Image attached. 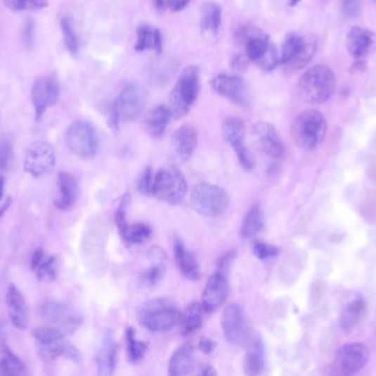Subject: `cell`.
Returning <instances> with one entry per match:
<instances>
[{
	"label": "cell",
	"instance_id": "obj_1",
	"mask_svg": "<svg viewBox=\"0 0 376 376\" xmlns=\"http://www.w3.org/2000/svg\"><path fill=\"white\" fill-rule=\"evenodd\" d=\"M235 44L242 46L249 61L258 64L264 71H273L280 63L278 49L258 27H240L235 33Z\"/></svg>",
	"mask_w": 376,
	"mask_h": 376
},
{
	"label": "cell",
	"instance_id": "obj_2",
	"mask_svg": "<svg viewBox=\"0 0 376 376\" xmlns=\"http://www.w3.org/2000/svg\"><path fill=\"white\" fill-rule=\"evenodd\" d=\"M200 89V72L197 66L190 65L183 70L169 95V112L175 120H181L190 113Z\"/></svg>",
	"mask_w": 376,
	"mask_h": 376
},
{
	"label": "cell",
	"instance_id": "obj_3",
	"mask_svg": "<svg viewBox=\"0 0 376 376\" xmlns=\"http://www.w3.org/2000/svg\"><path fill=\"white\" fill-rule=\"evenodd\" d=\"M336 75L323 64L313 66L302 75L298 91L302 99L311 104L327 102L336 91Z\"/></svg>",
	"mask_w": 376,
	"mask_h": 376
},
{
	"label": "cell",
	"instance_id": "obj_4",
	"mask_svg": "<svg viewBox=\"0 0 376 376\" xmlns=\"http://www.w3.org/2000/svg\"><path fill=\"white\" fill-rule=\"evenodd\" d=\"M179 308L171 300L155 298L144 303L136 313L140 325L152 332H164L181 321Z\"/></svg>",
	"mask_w": 376,
	"mask_h": 376
},
{
	"label": "cell",
	"instance_id": "obj_5",
	"mask_svg": "<svg viewBox=\"0 0 376 376\" xmlns=\"http://www.w3.org/2000/svg\"><path fill=\"white\" fill-rule=\"evenodd\" d=\"M328 125L320 112L307 110L297 115L292 125V136L298 147L313 150L326 138Z\"/></svg>",
	"mask_w": 376,
	"mask_h": 376
},
{
	"label": "cell",
	"instance_id": "obj_6",
	"mask_svg": "<svg viewBox=\"0 0 376 376\" xmlns=\"http://www.w3.org/2000/svg\"><path fill=\"white\" fill-rule=\"evenodd\" d=\"M317 46V39L311 35H290L282 46L280 63L285 68L286 71H299L313 60Z\"/></svg>",
	"mask_w": 376,
	"mask_h": 376
},
{
	"label": "cell",
	"instance_id": "obj_7",
	"mask_svg": "<svg viewBox=\"0 0 376 376\" xmlns=\"http://www.w3.org/2000/svg\"><path fill=\"white\" fill-rule=\"evenodd\" d=\"M190 203L200 215L215 218L227 210L230 198L225 189L210 183H200L193 189Z\"/></svg>",
	"mask_w": 376,
	"mask_h": 376
},
{
	"label": "cell",
	"instance_id": "obj_8",
	"mask_svg": "<svg viewBox=\"0 0 376 376\" xmlns=\"http://www.w3.org/2000/svg\"><path fill=\"white\" fill-rule=\"evenodd\" d=\"M187 183L175 167H165L155 175L153 196L169 204H177L186 196Z\"/></svg>",
	"mask_w": 376,
	"mask_h": 376
},
{
	"label": "cell",
	"instance_id": "obj_9",
	"mask_svg": "<svg viewBox=\"0 0 376 376\" xmlns=\"http://www.w3.org/2000/svg\"><path fill=\"white\" fill-rule=\"evenodd\" d=\"M66 144L74 155L87 159L97 153L98 135L93 125L84 120H77L66 132Z\"/></svg>",
	"mask_w": 376,
	"mask_h": 376
},
{
	"label": "cell",
	"instance_id": "obj_10",
	"mask_svg": "<svg viewBox=\"0 0 376 376\" xmlns=\"http://www.w3.org/2000/svg\"><path fill=\"white\" fill-rule=\"evenodd\" d=\"M41 318L64 334H72L83 322L81 313L75 308L58 301H48L40 308Z\"/></svg>",
	"mask_w": 376,
	"mask_h": 376
},
{
	"label": "cell",
	"instance_id": "obj_11",
	"mask_svg": "<svg viewBox=\"0 0 376 376\" xmlns=\"http://www.w3.org/2000/svg\"><path fill=\"white\" fill-rule=\"evenodd\" d=\"M56 163V151L52 145L38 140L31 144L25 151L23 169L34 178H40L52 173Z\"/></svg>",
	"mask_w": 376,
	"mask_h": 376
},
{
	"label": "cell",
	"instance_id": "obj_12",
	"mask_svg": "<svg viewBox=\"0 0 376 376\" xmlns=\"http://www.w3.org/2000/svg\"><path fill=\"white\" fill-rule=\"evenodd\" d=\"M221 132L226 143L235 150L243 168L251 170L253 168V159L245 145V122L238 117H228L222 123Z\"/></svg>",
	"mask_w": 376,
	"mask_h": 376
},
{
	"label": "cell",
	"instance_id": "obj_13",
	"mask_svg": "<svg viewBox=\"0 0 376 376\" xmlns=\"http://www.w3.org/2000/svg\"><path fill=\"white\" fill-rule=\"evenodd\" d=\"M147 91L141 85L136 83L126 85L119 93L114 104L120 120L129 122L139 116L147 104Z\"/></svg>",
	"mask_w": 376,
	"mask_h": 376
},
{
	"label": "cell",
	"instance_id": "obj_14",
	"mask_svg": "<svg viewBox=\"0 0 376 376\" xmlns=\"http://www.w3.org/2000/svg\"><path fill=\"white\" fill-rule=\"evenodd\" d=\"M210 85L220 96L233 104L247 106L250 103V89L242 77L219 74L210 80Z\"/></svg>",
	"mask_w": 376,
	"mask_h": 376
},
{
	"label": "cell",
	"instance_id": "obj_15",
	"mask_svg": "<svg viewBox=\"0 0 376 376\" xmlns=\"http://www.w3.org/2000/svg\"><path fill=\"white\" fill-rule=\"evenodd\" d=\"M369 360V348L360 342H354L344 344L339 349L335 365L338 373L351 375L363 370Z\"/></svg>",
	"mask_w": 376,
	"mask_h": 376
},
{
	"label": "cell",
	"instance_id": "obj_16",
	"mask_svg": "<svg viewBox=\"0 0 376 376\" xmlns=\"http://www.w3.org/2000/svg\"><path fill=\"white\" fill-rule=\"evenodd\" d=\"M221 325L223 334L230 344H245L250 338L245 313L238 303H231L226 308L222 313Z\"/></svg>",
	"mask_w": 376,
	"mask_h": 376
},
{
	"label": "cell",
	"instance_id": "obj_17",
	"mask_svg": "<svg viewBox=\"0 0 376 376\" xmlns=\"http://www.w3.org/2000/svg\"><path fill=\"white\" fill-rule=\"evenodd\" d=\"M39 353L44 358L56 360L62 354H66L71 344H67L65 334L53 327H40L33 331Z\"/></svg>",
	"mask_w": 376,
	"mask_h": 376
},
{
	"label": "cell",
	"instance_id": "obj_18",
	"mask_svg": "<svg viewBox=\"0 0 376 376\" xmlns=\"http://www.w3.org/2000/svg\"><path fill=\"white\" fill-rule=\"evenodd\" d=\"M229 296V282L227 272L217 270L208 280L202 292V309L206 313L217 311L226 303Z\"/></svg>",
	"mask_w": 376,
	"mask_h": 376
},
{
	"label": "cell",
	"instance_id": "obj_19",
	"mask_svg": "<svg viewBox=\"0 0 376 376\" xmlns=\"http://www.w3.org/2000/svg\"><path fill=\"white\" fill-rule=\"evenodd\" d=\"M255 143L262 153L273 159H280L285 153V146L276 128L270 123L260 122L253 126Z\"/></svg>",
	"mask_w": 376,
	"mask_h": 376
},
{
	"label": "cell",
	"instance_id": "obj_20",
	"mask_svg": "<svg viewBox=\"0 0 376 376\" xmlns=\"http://www.w3.org/2000/svg\"><path fill=\"white\" fill-rule=\"evenodd\" d=\"M60 97V84L54 77H44L34 83L32 89V103L36 110L37 120L44 116L48 107L56 104Z\"/></svg>",
	"mask_w": 376,
	"mask_h": 376
},
{
	"label": "cell",
	"instance_id": "obj_21",
	"mask_svg": "<svg viewBox=\"0 0 376 376\" xmlns=\"http://www.w3.org/2000/svg\"><path fill=\"white\" fill-rule=\"evenodd\" d=\"M197 130L190 124L182 125L175 130L171 140L173 155L179 163L190 161L195 149L197 147Z\"/></svg>",
	"mask_w": 376,
	"mask_h": 376
},
{
	"label": "cell",
	"instance_id": "obj_22",
	"mask_svg": "<svg viewBox=\"0 0 376 376\" xmlns=\"http://www.w3.org/2000/svg\"><path fill=\"white\" fill-rule=\"evenodd\" d=\"M79 198V184L77 179L68 173H60L56 179V196L54 206L60 210L72 208Z\"/></svg>",
	"mask_w": 376,
	"mask_h": 376
},
{
	"label": "cell",
	"instance_id": "obj_23",
	"mask_svg": "<svg viewBox=\"0 0 376 376\" xmlns=\"http://www.w3.org/2000/svg\"><path fill=\"white\" fill-rule=\"evenodd\" d=\"M6 300L13 325L19 330H27L30 322V317H29L28 306L20 290L11 284L8 287Z\"/></svg>",
	"mask_w": 376,
	"mask_h": 376
},
{
	"label": "cell",
	"instance_id": "obj_24",
	"mask_svg": "<svg viewBox=\"0 0 376 376\" xmlns=\"http://www.w3.org/2000/svg\"><path fill=\"white\" fill-rule=\"evenodd\" d=\"M374 46V35L372 31L362 27H354L346 36V49L350 56L356 60L365 58Z\"/></svg>",
	"mask_w": 376,
	"mask_h": 376
},
{
	"label": "cell",
	"instance_id": "obj_25",
	"mask_svg": "<svg viewBox=\"0 0 376 376\" xmlns=\"http://www.w3.org/2000/svg\"><path fill=\"white\" fill-rule=\"evenodd\" d=\"M117 344L111 331H106L97 353V370L99 375L110 376L116 369Z\"/></svg>",
	"mask_w": 376,
	"mask_h": 376
},
{
	"label": "cell",
	"instance_id": "obj_26",
	"mask_svg": "<svg viewBox=\"0 0 376 376\" xmlns=\"http://www.w3.org/2000/svg\"><path fill=\"white\" fill-rule=\"evenodd\" d=\"M174 256L179 270L185 277L190 280H198L200 278V268L196 257L186 249L182 239L175 237Z\"/></svg>",
	"mask_w": 376,
	"mask_h": 376
},
{
	"label": "cell",
	"instance_id": "obj_27",
	"mask_svg": "<svg viewBox=\"0 0 376 376\" xmlns=\"http://www.w3.org/2000/svg\"><path fill=\"white\" fill-rule=\"evenodd\" d=\"M194 349L190 344L179 346L169 358V374L172 376L187 375L194 369Z\"/></svg>",
	"mask_w": 376,
	"mask_h": 376
},
{
	"label": "cell",
	"instance_id": "obj_28",
	"mask_svg": "<svg viewBox=\"0 0 376 376\" xmlns=\"http://www.w3.org/2000/svg\"><path fill=\"white\" fill-rule=\"evenodd\" d=\"M366 313V301L362 297L354 298L344 307L340 315V328L344 332L354 330L363 320Z\"/></svg>",
	"mask_w": 376,
	"mask_h": 376
},
{
	"label": "cell",
	"instance_id": "obj_29",
	"mask_svg": "<svg viewBox=\"0 0 376 376\" xmlns=\"http://www.w3.org/2000/svg\"><path fill=\"white\" fill-rule=\"evenodd\" d=\"M171 112L165 105H157L145 117V130L151 137L157 138L164 134L171 120Z\"/></svg>",
	"mask_w": 376,
	"mask_h": 376
},
{
	"label": "cell",
	"instance_id": "obj_30",
	"mask_svg": "<svg viewBox=\"0 0 376 376\" xmlns=\"http://www.w3.org/2000/svg\"><path fill=\"white\" fill-rule=\"evenodd\" d=\"M136 51L144 52L155 50L157 54L162 51V36L159 29L149 25H142L136 31Z\"/></svg>",
	"mask_w": 376,
	"mask_h": 376
},
{
	"label": "cell",
	"instance_id": "obj_31",
	"mask_svg": "<svg viewBox=\"0 0 376 376\" xmlns=\"http://www.w3.org/2000/svg\"><path fill=\"white\" fill-rule=\"evenodd\" d=\"M221 23V7L214 1L205 3L202 7V30L217 33Z\"/></svg>",
	"mask_w": 376,
	"mask_h": 376
},
{
	"label": "cell",
	"instance_id": "obj_32",
	"mask_svg": "<svg viewBox=\"0 0 376 376\" xmlns=\"http://www.w3.org/2000/svg\"><path fill=\"white\" fill-rule=\"evenodd\" d=\"M202 322V305L193 303L188 306L184 315L181 317V330L187 336L200 328Z\"/></svg>",
	"mask_w": 376,
	"mask_h": 376
},
{
	"label": "cell",
	"instance_id": "obj_33",
	"mask_svg": "<svg viewBox=\"0 0 376 376\" xmlns=\"http://www.w3.org/2000/svg\"><path fill=\"white\" fill-rule=\"evenodd\" d=\"M245 372L249 375H259L264 369V350L260 341L253 344L245 358Z\"/></svg>",
	"mask_w": 376,
	"mask_h": 376
},
{
	"label": "cell",
	"instance_id": "obj_34",
	"mask_svg": "<svg viewBox=\"0 0 376 376\" xmlns=\"http://www.w3.org/2000/svg\"><path fill=\"white\" fill-rule=\"evenodd\" d=\"M263 227V215L260 206H254L247 212L241 227V237L251 239L255 237Z\"/></svg>",
	"mask_w": 376,
	"mask_h": 376
},
{
	"label": "cell",
	"instance_id": "obj_35",
	"mask_svg": "<svg viewBox=\"0 0 376 376\" xmlns=\"http://www.w3.org/2000/svg\"><path fill=\"white\" fill-rule=\"evenodd\" d=\"M0 370L6 375H19L25 371V364L11 349L4 346L0 352Z\"/></svg>",
	"mask_w": 376,
	"mask_h": 376
},
{
	"label": "cell",
	"instance_id": "obj_36",
	"mask_svg": "<svg viewBox=\"0 0 376 376\" xmlns=\"http://www.w3.org/2000/svg\"><path fill=\"white\" fill-rule=\"evenodd\" d=\"M126 340L128 360L134 364H138L142 362L144 356H145V352L148 350V344L138 340L136 333H134V330L132 328L127 329Z\"/></svg>",
	"mask_w": 376,
	"mask_h": 376
},
{
	"label": "cell",
	"instance_id": "obj_37",
	"mask_svg": "<svg viewBox=\"0 0 376 376\" xmlns=\"http://www.w3.org/2000/svg\"><path fill=\"white\" fill-rule=\"evenodd\" d=\"M152 230L147 224L139 223L129 225L122 234V239L127 244H141L151 237Z\"/></svg>",
	"mask_w": 376,
	"mask_h": 376
},
{
	"label": "cell",
	"instance_id": "obj_38",
	"mask_svg": "<svg viewBox=\"0 0 376 376\" xmlns=\"http://www.w3.org/2000/svg\"><path fill=\"white\" fill-rule=\"evenodd\" d=\"M41 282H53L58 277V261L56 256H44L34 268Z\"/></svg>",
	"mask_w": 376,
	"mask_h": 376
},
{
	"label": "cell",
	"instance_id": "obj_39",
	"mask_svg": "<svg viewBox=\"0 0 376 376\" xmlns=\"http://www.w3.org/2000/svg\"><path fill=\"white\" fill-rule=\"evenodd\" d=\"M62 32H63L64 42L68 52H71L73 56H77L79 54V39L76 36L71 21L67 18H63L61 21Z\"/></svg>",
	"mask_w": 376,
	"mask_h": 376
},
{
	"label": "cell",
	"instance_id": "obj_40",
	"mask_svg": "<svg viewBox=\"0 0 376 376\" xmlns=\"http://www.w3.org/2000/svg\"><path fill=\"white\" fill-rule=\"evenodd\" d=\"M130 201H131L130 194H124V198L122 199V201L119 203L118 208H117L115 220H116V225L120 234L124 233L127 227H129V224L127 221V211H128V208H129Z\"/></svg>",
	"mask_w": 376,
	"mask_h": 376
},
{
	"label": "cell",
	"instance_id": "obj_41",
	"mask_svg": "<svg viewBox=\"0 0 376 376\" xmlns=\"http://www.w3.org/2000/svg\"><path fill=\"white\" fill-rule=\"evenodd\" d=\"M165 275V266L163 264H155L150 267L147 272L142 275L141 282L144 286L157 285L160 280H163Z\"/></svg>",
	"mask_w": 376,
	"mask_h": 376
},
{
	"label": "cell",
	"instance_id": "obj_42",
	"mask_svg": "<svg viewBox=\"0 0 376 376\" xmlns=\"http://www.w3.org/2000/svg\"><path fill=\"white\" fill-rule=\"evenodd\" d=\"M253 254L258 257L259 260H270L272 257L278 256V249L264 242H257L253 246Z\"/></svg>",
	"mask_w": 376,
	"mask_h": 376
},
{
	"label": "cell",
	"instance_id": "obj_43",
	"mask_svg": "<svg viewBox=\"0 0 376 376\" xmlns=\"http://www.w3.org/2000/svg\"><path fill=\"white\" fill-rule=\"evenodd\" d=\"M153 183H155V175L150 167L144 171L139 182V190L144 194H153Z\"/></svg>",
	"mask_w": 376,
	"mask_h": 376
},
{
	"label": "cell",
	"instance_id": "obj_44",
	"mask_svg": "<svg viewBox=\"0 0 376 376\" xmlns=\"http://www.w3.org/2000/svg\"><path fill=\"white\" fill-rule=\"evenodd\" d=\"M13 159V148L11 143L5 142L3 145L0 146V173L5 171L8 165H11Z\"/></svg>",
	"mask_w": 376,
	"mask_h": 376
},
{
	"label": "cell",
	"instance_id": "obj_45",
	"mask_svg": "<svg viewBox=\"0 0 376 376\" xmlns=\"http://www.w3.org/2000/svg\"><path fill=\"white\" fill-rule=\"evenodd\" d=\"M249 63H250V61H249V58H247V56L243 52H238V54H233V58L230 60L231 68L235 71L240 72V73L247 71Z\"/></svg>",
	"mask_w": 376,
	"mask_h": 376
},
{
	"label": "cell",
	"instance_id": "obj_46",
	"mask_svg": "<svg viewBox=\"0 0 376 376\" xmlns=\"http://www.w3.org/2000/svg\"><path fill=\"white\" fill-rule=\"evenodd\" d=\"M361 8V0H344V13L348 18H354L358 15Z\"/></svg>",
	"mask_w": 376,
	"mask_h": 376
},
{
	"label": "cell",
	"instance_id": "obj_47",
	"mask_svg": "<svg viewBox=\"0 0 376 376\" xmlns=\"http://www.w3.org/2000/svg\"><path fill=\"white\" fill-rule=\"evenodd\" d=\"M6 7L9 8L13 11H25V9H32L29 0H5Z\"/></svg>",
	"mask_w": 376,
	"mask_h": 376
},
{
	"label": "cell",
	"instance_id": "obj_48",
	"mask_svg": "<svg viewBox=\"0 0 376 376\" xmlns=\"http://www.w3.org/2000/svg\"><path fill=\"white\" fill-rule=\"evenodd\" d=\"M235 256V251H230V252L226 253L225 255H222L221 258L218 262V270L227 272L228 268H229L230 264L233 262Z\"/></svg>",
	"mask_w": 376,
	"mask_h": 376
},
{
	"label": "cell",
	"instance_id": "obj_49",
	"mask_svg": "<svg viewBox=\"0 0 376 376\" xmlns=\"http://www.w3.org/2000/svg\"><path fill=\"white\" fill-rule=\"evenodd\" d=\"M167 6L173 13H179L183 11L190 3V0H167Z\"/></svg>",
	"mask_w": 376,
	"mask_h": 376
},
{
	"label": "cell",
	"instance_id": "obj_50",
	"mask_svg": "<svg viewBox=\"0 0 376 376\" xmlns=\"http://www.w3.org/2000/svg\"><path fill=\"white\" fill-rule=\"evenodd\" d=\"M216 344H214V341L210 340L208 338H202L200 340L198 344V348L202 351V353L210 354L215 350Z\"/></svg>",
	"mask_w": 376,
	"mask_h": 376
},
{
	"label": "cell",
	"instance_id": "obj_51",
	"mask_svg": "<svg viewBox=\"0 0 376 376\" xmlns=\"http://www.w3.org/2000/svg\"><path fill=\"white\" fill-rule=\"evenodd\" d=\"M44 256H46V254H44V249H38L37 251H34L32 258H31V268H32V270H34V268L38 266L39 263L44 260Z\"/></svg>",
	"mask_w": 376,
	"mask_h": 376
},
{
	"label": "cell",
	"instance_id": "obj_52",
	"mask_svg": "<svg viewBox=\"0 0 376 376\" xmlns=\"http://www.w3.org/2000/svg\"><path fill=\"white\" fill-rule=\"evenodd\" d=\"M200 375L202 376H214L216 375L215 370L212 369V366L210 365H202L200 368V372H198Z\"/></svg>",
	"mask_w": 376,
	"mask_h": 376
},
{
	"label": "cell",
	"instance_id": "obj_53",
	"mask_svg": "<svg viewBox=\"0 0 376 376\" xmlns=\"http://www.w3.org/2000/svg\"><path fill=\"white\" fill-rule=\"evenodd\" d=\"M11 202H13L11 198H8L7 200H6V201L4 202L1 206H0V220H1V218H3L4 214L7 212L8 208H11Z\"/></svg>",
	"mask_w": 376,
	"mask_h": 376
},
{
	"label": "cell",
	"instance_id": "obj_54",
	"mask_svg": "<svg viewBox=\"0 0 376 376\" xmlns=\"http://www.w3.org/2000/svg\"><path fill=\"white\" fill-rule=\"evenodd\" d=\"M29 1H30L31 6H32V9L33 8L41 9V8L48 6V0H29Z\"/></svg>",
	"mask_w": 376,
	"mask_h": 376
},
{
	"label": "cell",
	"instance_id": "obj_55",
	"mask_svg": "<svg viewBox=\"0 0 376 376\" xmlns=\"http://www.w3.org/2000/svg\"><path fill=\"white\" fill-rule=\"evenodd\" d=\"M4 188H5V178H4L3 175H0V200L3 199Z\"/></svg>",
	"mask_w": 376,
	"mask_h": 376
},
{
	"label": "cell",
	"instance_id": "obj_56",
	"mask_svg": "<svg viewBox=\"0 0 376 376\" xmlns=\"http://www.w3.org/2000/svg\"><path fill=\"white\" fill-rule=\"evenodd\" d=\"M155 3L157 8L161 9V8L164 7L165 0H155Z\"/></svg>",
	"mask_w": 376,
	"mask_h": 376
},
{
	"label": "cell",
	"instance_id": "obj_57",
	"mask_svg": "<svg viewBox=\"0 0 376 376\" xmlns=\"http://www.w3.org/2000/svg\"><path fill=\"white\" fill-rule=\"evenodd\" d=\"M299 3H301V0H288V5L290 7H294V6L298 5Z\"/></svg>",
	"mask_w": 376,
	"mask_h": 376
}]
</instances>
